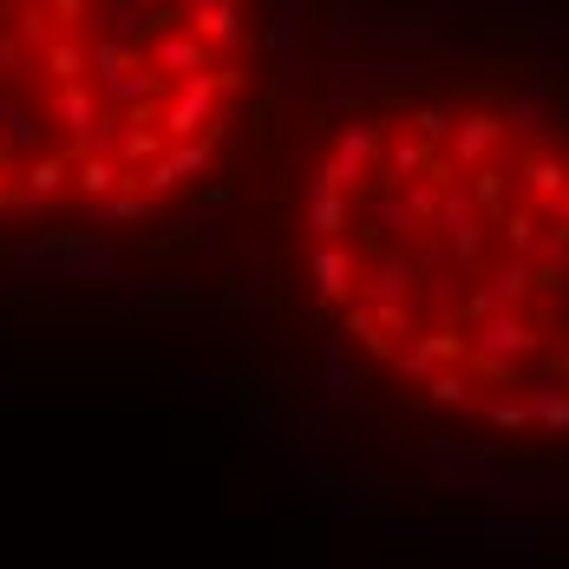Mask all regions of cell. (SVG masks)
Wrapping results in <instances>:
<instances>
[{
	"instance_id": "cell-1",
	"label": "cell",
	"mask_w": 569,
	"mask_h": 569,
	"mask_svg": "<svg viewBox=\"0 0 569 569\" xmlns=\"http://www.w3.org/2000/svg\"><path fill=\"white\" fill-rule=\"evenodd\" d=\"M295 276L471 491L569 498V13L458 0L321 99Z\"/></svg>"
},
{
	"instance_id": "cell-2",
	"label": "cell",
	"mask_w": 569,
	"mask_h": 569,
	"mask_svg": "<svg viewBox=\"0 0 569 569\" xmlns=\"http://www.w3.org/2000/svg\"><path fill=\"white\" fill-rule=\"evenodd\" d=\"M262 86V0H0V229L203 190Z\"/></svg>"
}]
</instances>
